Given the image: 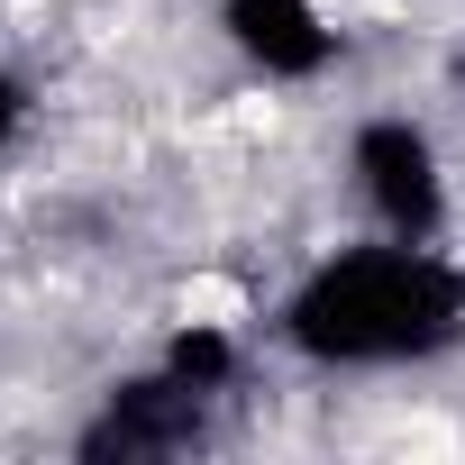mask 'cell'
I'll return each instance as SVG.
<instances>
[{"instance_id": "1", "label": "cell", "mask_w": 465, "mask_h": 465, "mask_svg": "<svg viewBox=\"0 0 465 465\" xmlns=\"http://www.w3.org/2000/svg\"><path fill=\"white\" fill-rule=\"evenodd\" d=\"M173 311H183L192 329H238V320H247V292L219 283V274H192V283L173 292Z\"/></svg>"}]
</instances>
